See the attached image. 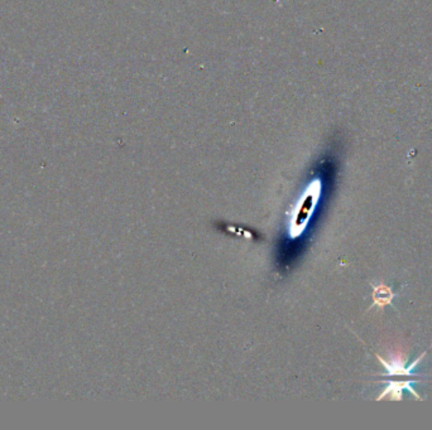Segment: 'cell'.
Here are the masks:
<instances>
[{
  "label": "cell",
  "mask_w": 432,
  "mask_h": 430,
  "mask_svg": "<svg viewBox=\"0 0 432 430\" xmlns=\"http://www.w3.org/2000/svg\"><path fill=\"white\" fill-rule=\"evenodd\" d=\"M373 305L378 308H384L386 305H391L393 300L394 293L386 284L373 285Z\"/></svg>",
  "instance_id": "3"
},
{
  "label": "cell",
  "mask_w": 432,
  "mask_h": 430,
  "mask_svg": "<svg viewBox=\"0 0 432 430\" xmlns=\"http://www.w3.org/2000/svg\"><path fill=\"white\" fill-rule=\"evenodd\" d=\"M425 354L426 352L421 354L419 359H416V360L413 361L410 367H405V362H406V360H405L402 356H393L391 361L384 360L379 354H375V356H377V359L379 360L382 365L386 367V370H387V373H384V375L382 373V377H392V376H400H400H405V377H419V375L413 373V368L416 367V365L419 363V361L424 359Z\"/></svg>",
  "instance_id": "1"
},
{
  "label": "cell",
  "mask_w": 432,
  "mask_h": 430,
  "mask_svg": "<svg viewBox=\"0 0 432 430\" xmlns=\"http://www.w3.org/2000/svg\"><path fill=\"white\" fill-rule=\"evenodd\" d=\"M381 381L388 382V386L381 392V395L377 398V401H381L383 398L400 401L403 390H408V391L416 396L417 400H421V396L413 389V384L417 382L416 380H381Z\"/></svg>",
  "instance_id": "2"
}]
</instances>
